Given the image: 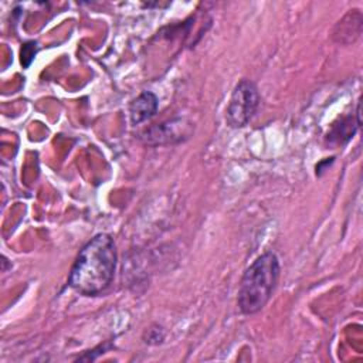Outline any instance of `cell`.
Listing matches in <instances>:
<instances>
[{"mask_svg":"<svg viewBox=\"0 0 363 363\" xmlns=\"http://www.w3.org/2000/svg\"><path fill=\"white\" fill-rule=\"evenodd\" d=\"M116 261V247L112 237L99 233L81 248L69 271L68 285L81 295H98L109 288Z\"/></svg>","mask_w":363,"mask_h":363,"instance_id":"1","label":"cell"},{"mask_svg":"<svg viewBox=\"0 0 363 363\" xmlns=\"http://www.w3.org/2000/svg\"><path fill=\"white\" fill-rule=\"evenodd\" d=\"M279 274V259L274 252H264L244 271L237 298L241 313L252 315L267 305L275 291Z\"/></svg>","mask_w":363,"mask_h":363,"instance_id":"2","label":"cell"},{"mask_svg":"<svg viewBox=\"0 0 363 363\" xmlns=\"http://www.w3.org/2000/svg\"><path fill=\"white\" fill-rule=\"evenodd\" d=\"M259 104L257 85L250 79H241L233 89L227 106V123L231 128H244L255 115Z\"/></svg>","mask_w":363,"mask_h":363,"instance_id":"3","label":"cell"},{"mask_svg":"<svg viewBox=\"0 0 363 363\" xmlns=\"http://www.w3.org/2000/svg\"><path fill=\"white\" fill-rule=\"evenodd\" d=\"M157 111V96L153 92L143 91L129 104V116L133 125L150 119Z\"/></svg>","mask_w":363,"mask_h":363,"instance_id":"4","label":"cell"},{"mask_svg":"<svg viewBox=\"0 0 363 363\" xmlns=\"http://www.w3.org/2000/svg\"><path fill=\"white\" fill-rule=\"evenodd\" d=\"M336 28H339L337 31L333 33V35H337V41L343 43L345 37L347 38V43L354 41L360 33H362V14L359 10H350L342 21H339V24L336 26Z\"/></svg>","mask_w":363,"mask_h":363,"instance_id":"5","label":"cell"},{"mask_svg":"<svg viewBox=\"0 0 363 363\" xmlns=\"http://www.w3.org/2000/svg\"><path fill=\"white\" fill-rule=\"evenodd\" d=\"M356 129H357V126L353 125V118L349 116V118L340 121V125H333L330 133L328 135V139L329 140L335 139L336 143H345L354 135Z\"/></svg>","mask_w":363,"mask_h":363,"instance_id":"6","label":"cell"},{"mask_svg":"<svg viewBox=\"0 0 363 363\" xmlns=\"http://www.w3.org/2000/svg\"><path fill=\"white\" fill-rule=\"evenodd\" d=\"M37 54V43L35 41H27L20 48V62L24 68H28Z\"/></svg>","mask_w":363,"mask_h":363,"instance_id":"7","label":"cell"}]
</instances>
